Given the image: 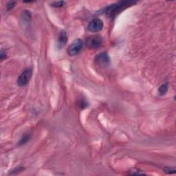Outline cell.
Here are the masks:
<instances>
[{"instance_id": "1", "label": "cell", "mask_w": 176, "mask_h": 176, "mask_svg": "<svg viewBox=\"0 0 176 176\" xmlns=\"http://www.w3.org/2000/svg\"><path fill=\"white\" fill-rule=\"evenodd\" d=\"M137 2L135 1H120L107 6V8H105L104 12L108 17L114 19L124 10L129 6H133Z\"/></svg>"}, {"instance_id": "2", "label": "cell", "mask_w": 176, "mask_h": 176, "mask_svg": "<svg viewBox=\"0 0 176 176\" xmlns=\"http://www.w3.org/2000/svg\"><path fill=\"white\" fill-rule=\"evenodd\" d=\"M83 42L80 39L74 40L67 48V53L69 56H75L81 52L83 47Z\"/></svg>"}, {"instance_id": "3", "label": "cell", "mask_w": 176, "mask_h": 176, "mask_svg": "<svg viewBox=\"0 0 176 176\" xmlns=\"http://www.w3.org/2000/svg\"><path fill=\"white\" fill-rule=\"evenodd\" d=\"M103 43V39L99 35H91L87 38L85 44L87 47L90 49H95L101 46Z\"/></svg>"}, {"instance_id": "4", "label": "cell", "mask_w": 176, "mask_h": 176, "mask_svg": "<svg viewBox=\"0 0 176 176\" xmlns=\"http://www.w3.org/2000/svg\"><path fill=\"white\" fill-rule=\"evenodd\" d=\"M32 75V69L28 68L24 70L19 76L17 80V84L19 86L23 87L26 86L30 81L31 77Z\"/></svg>"}, {"instance_id": "5", "label": "cell", "mask_w": 176, "mask_h": 176, "mask_svg": "<svg viewBox=\"0 0 176 176\" xmlns=\"http://www.w3.org/2000/svg\"><path fill=\"white\" fill-rule=\"evenodd\" d=\"M103 28V22L101 19L96 18L91 20L88 24V30L91 32H97L102 30Z\"/></svg>"}, {"instance_id": "6", "label": "cell", "mask_w": 176, "mask_h": 176, "mask_svg": "<svg viewBox=\"0 0 176 176\" xmlns=\"http://www.w3.org/2000/svg\"><path fill=\"white\" fill-rule=\"evenodd\" d=\"M95 62L98 66L101 67H106L109 66L110 59L107 52H102L98 54L95 58Z\"/></svg>"}, {"instance_id": "7", "label": "cell", "mask_w": 176, "mask_h": 176, "mask_svg": "<svg viewBox=\"0 0 176 176\" xmlns=\"http://www.w3.org/2000/svg\"><path fill=\"white\" fill-rule=\"evenodd\" d=\"M67 42V32L66 31L62 30L60 32L59 39H58V42H57V47L59 49H61L63 48Z\"/></svg>"}, {"instance_id": "8", "label": "cell", "mask_w": 176, "mask_h": 176, "mask_svg": "<svg viewBox=\"0 0 176 176\" xmlns=\"http://www.w3.org/2000/svg\"><path fill=\"white\" fill-rule=\"evenodd\" d=\"M30 139V135L28 134H24L23 136L21 137V138L20 139V140L19 141V145H23L28 143L29 141V140Z\"/></svg>"}, {"instance_id": "9", "label": "cell", "mask_w": 176, "mask_h": 176, "mask_svg": "<svg viewBox=\"0 0 176 176\" xmlns=\"http://www.w3.org/2000/svg\"><path fill=\"white\" fill-rule=\"evenodd\" d=\"M167 91H168V85L167 83L163 84V85H161L158 89V93H159V94L161 96L166 94L167 92Z\"/></svg>"}, {"instance_id": "10", "label": "cell", "mask_w": 176, "mask_h": 176, "mask_svg": "<svg viewBox=\"0 0 176 176\" xmlns=\"http://www.w3.org/2000/svg\"><path fill=\"white\" fill-rule=\"evenodd\" d=\"M130 175H146L143 171H142L137 169V168H133V169L129 171Z\"/></svg>"}, {"instance_id": "11", "label": "cell", "mask_w": 176, "mask_h": 176, "mask_svg": "<svg viewBox=\"0 0 176 176\" xmlns=\"http://www.w3.org/2000/svg\"><path fill=\"white\" fill-rule=\"evenodd\" d=\"M64 2L63 1H59V2H54L51 4L52 7H55V8H60L63 6Z\"/></svg>"}, {"instance_id": "12", "label": "cell", "mask_w": 176, "mask_h": 176, "mask_svg": "<svg viewBox=\"0 0 176 176\" xmlns=\"http://www.w3.org/2000/svg\"><path fill=\"white\" fill-rule=\"evenodd\" d=\"M164 172L167 173V174H173V173H175V168L170 167L165 168H164Z\"/></svg>"}, {"instance_id": "13", "label": "cell", "mask_w": 176, "mask_h": 176, "mask_svg": "<svg viewBox=\"0 0 176 176\" xmlns=\"http://www.w3.org/2000/svg\"><path fill=\"white\" fill-rule=\"evenodd\" d=\"M14 4H15V2H9L8 4H7V9H8V11H10V10L13 9L14 6Z\"/></svg>"}, {"instance_id": "14", "label": "cell", "mask_w": 176, "mask_h": 176, "mask_svg": "<svg viewBox=\"0 0 176 176\" xmlns=\"http://www.w3.org/2000/svg\"><path fill=\"white\" fill-rule=\"evenodd\" d=\"M0 57H1V59L3 60L6 58V52H4V50H2L1 52V55H0Z\"/></svg>"}]
</instances>
